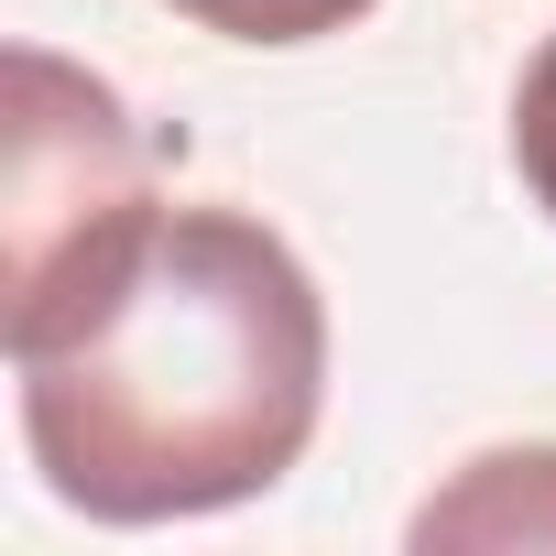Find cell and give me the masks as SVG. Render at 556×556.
<instances>
[{
  "mask_svg": "<svg viewBox=\"0 0 556 556\" xmlns=\"http://www.w3.org/2000/svg\"><path fill=\"white\" fill-rule=\"evenodd\" d=\"M164 12L218 34V45H328V34H350L371 12V0H164Z\"/></svg>",
  "mask_w": 556,
  "mask_h": 556,
  "instance_id": "4",
  "label": "cell"
},
{
  "mask_svg": "<svg viewBox=\"0 0 556 556\" xmlns=\"http://www.w3.org/2000/svg\"><path fill=\"white\" fill-rule=\"evenodd\" d=\"M12 382L45 491L88 523L262 502L328 415V295L251 207H142L12 273Z\"/></svg>",
  "mask_w": 556,
  "mask_h": 556,
  "instance_id": "1",
  "label": "cell"
},
{
  "mask_svg": "<svg viewBox=\"0 0 556 556\" xmlns=\"http://www.w3.org/2000/svg\"><path fill=\"white\" fill-rule=\"evenodd\" d=\"M415 545H556V447H480L415 513Z\"/></svg>",
  "mask_w": 556,
  "mask_h": 556,
  "instance_id": "3",
  "label": "cell"
},
{
  "mask_svg": "<svg viewBox=\"0 0 556 556\" xmlns=\"http://www.w3.org/2000/svg\"><path fill=\"white\" fill-rule=\"evenodd\" d=\"M153 197V142L131 131L121 88L45 45H12V273L88 251Z\"/></svg>",
  "mask_w": 556,
  "mask_h": 556,
  "instance_id": "2",
  "label": "cell"
},
{
  "mask_svg": "<svg viewBox=\"0 0 556 556\" xmlns=\"http://www.w3.org/2000/svg\"><path fill=\"white\" fill-rule=\"evenodd\" d=\"M513 175H523V197L556 218V34L523 55V88H513Z\"/></svg>",
  "mask_w": 556,
  "mask_h": 556,
  "instance_id": "5",
  "label": "cell"
}]
</instances>
